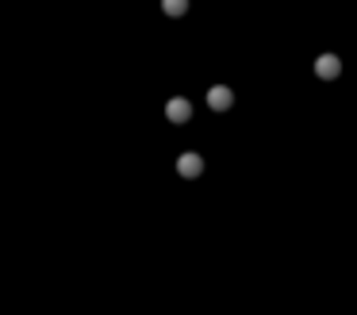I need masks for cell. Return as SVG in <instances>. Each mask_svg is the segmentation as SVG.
<instances>
[{"mask_svg":"<svg viewBox=\"0 0 357 315\" xmlns=\"http://www.w3.org/2000/svg\"><path fill=\"white\" fill-rule=\"evenodd\" d=\"M338 73H342V62H338L334 54H319L315 58V77L319 81H334Z\"/></svg>","mask_w":357,"mask_h":315,"instance_id":"1","label":"cell"},{"mask_svg":"<svg viewBox=\"0 0 357 315\" xmlns=\"http://www.w3.org/2000/svg\"><path fill=\"white\" fill-rule=\"evenodd\" d=\"M231 104H234V92L227 89V85L208 89V108H212V112H231Z\"/></svg>","mask_w":357,"mask_h":315,"instance_id":"2","label":"cell"},{"mask_svg":"<svg viewBox=\"0 0 357 315\" xmlns=\"http://www.w3.org/2000/svg\"><path fill=\"white\" fill-rule=\"evenodd\" d=\"M165 116H169V123H188V119H193V104L184 97H173L165 104Z\"/></svg>","mask_w":357,"mask_h":315,"instance_id":"3","label":"cell"},{"mask_svg":"<svg viewBox=\"0 0 357 315\" xmlns=\"http://www.w3.org/2000/svg\"><path fill=\"white\" fill-rule=\"evenodd\" d=\"M177 173L188 177V181H196L204 173V158L200 154H181V158H177Z\"/></svg>","mask_w":357,"mask_h":315,"instance_id":"4","label":"cell"},{"mask_svg":"<svg viewBox=\"0 0 357 315\" xmlns=\"http://www.w3.org/2000/svg\"><path fill=\"white\" fill-rule=\"evenodd\" d=\"M162 12L165 16H184V12H188V0H162Z\"/></svg>","mask_w":357,"mask_h":315,"instance_id":"5","label":"cell"}]
</instances>
